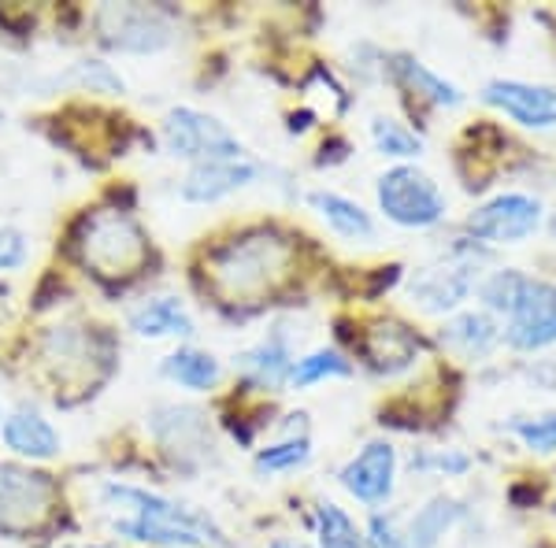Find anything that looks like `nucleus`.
<instances>
[{
    "label": "nucleus",
    "mask_w": 556,
    "mask_h": 548,
    "mask_svg": "<svg viewBox=\"0 0 556 548\" xmlns=\"http://www.w3.org/2000/svg\"><path fill=\"white\" fill-rule=\"evenodd\" d=\"M104 500L123 508V515L115 519V534L130 537V541L160 548H230L227 534L215 526L208 511H197L182 500L160 497V493L127 482H108Z\"/></svg>",
    "instance_id": "f257e3e1"
},
{
    "label": "nucleus",
    "mask_w": 556,
    "mask_h": 548,
    "mask_svg": "<svg viewBox=\"0 0 556 548\" xmlns=\"http://www.w3.org/2000/svg\"><path fill=\"white\" fill-rule=\"evenodd\" d=\"M290 264V245L275 233H249L241 241L223 245L212 259L215 285L230 301H249V296L267 293Z\"/></svg>",
    "instance_id": "f03ea898"
},
{
    "label": "nucleus",
    "mask_w": 556,
    "mask_h": 548,
    "mask_svg": "<svg viewBox=\"0 0 556 548\" xmlns=\"http://www.w3.org/2000/svg\"><path fill=\"white\" fill-rule=\"evenodd\" d=\"M149 256V238L127 212H97L83 227V259L97 275H134Z\"/></svg>",
    "instance_id": "7ed1b4c3"
},
{
    "label": "nucleus",
    "mask_w": 556,
    "mask_h": 548,
    "mask_svg": "<svg viewBox=\"0 0 556 548\" xmlns=\"http://www.w3.org/2000/svg\"><path fill=\"white\" fill-rule=\"evenodd\" d=\"M160 138L164 149L178 160H190L193 164H212V160H241L245 149L235 138V130L227 123H219L215 115L201 112V107H172L160 123Z\"/></svg>",
    "instance_id": "20e7f679"
},
{
    "label": "nucleus",
    "mask_w": 556,
    "mask_h": 548,
    "mask_svg": "<svg viewBox=\"0 0 556 548\" xmlns=\"http://www.w3.org/2000/svg\"><path fill=\"white\" fill-rule=\"evenodd\" d=\"M93 26L101 44L115 52H134V56L160 52L178 38L172 12L152 4H104L97 8Z\"/></svg>",
    "instance_id": "39448f33"
},
{
    "label": "nucleus",
    "mask_w": 556,
    "mask_h": 548,
    "mask_svg": "<svg viewBox=\"0 0 556 548\" xmlns=\"http://www.w3.org/2000/svg\"><path fill=\"white\" fill-rule=\"evenodd\" d=\"M379 208L390 222L405 230H427L434 222H442L445 215V196L438 190V182L424 175L419 167H393L379 178Z\"/></svg>",
    "instance_id": "423d86ee"
},
{
    "label": "nucleus",
    "mask_w": 556,
    "mask_h": 548,
    "mask_svg": "<svg viewBox=\"0 0 556 548\" xmlns=\"http://www.w3.org/2000/svg\"><path fill=\"white\" fill-rule=\"evenodd\" d=\"M149 430L156 437V445L164 448V456L182 471L208 463L212 456V430L204 411L186 408V404H160L149 416Z\"/></svg>",
    "instance_id": "0eeeda50"
},
{
    "label": "nucleus",
    "mask_w": 556,
    "mask_h": 548,
    "mask_svg": "<svg viewBox=\"0 0 556 548\" xmlns=\"http://www.w3.org/2000/svg\"><path fill=\"white\" fill-rule=\"evenodd\" d=\"M52 482L49 474L26 471V467L0 463V530L26 534L49 515Z\"/></svg>",
    "instance_id": "6e6552de"
},
{
    "label": "nucleus",
    "mask_w": 556,
    "mask_h": 548,
    "mask_svg": "<svg viewBox=\"0 0 556 548\" xmlns=\"http://www.w3.org/2000/svg\"><path fill=\"white\" fill-rule=\"evenodd\" d=\"M508 345L545 348L556 345V285L542 278H523L516 304L508 308Z\"/></svg>",
    "instance_id": "1a4fd4ad"
},
{
    "label": "nucleus",
    "mask_w": 556,
    "mask_h": 548,
    "mask_svg": "<svg viewBox=\"0 0 556 548\" xmlns=\"http://www.w3.org/2000/svg\"><path fill=\"white\" fill-rule=\"evenodd\" d=\"M542 227V204L527 193H501L468 219V230L490 245H519Z\"/></svg>",
    "instance_id": "9d476101"
},
{
    "label": "nucleus",
    "mask_w": 556,
    "mask_h": 548,
    "mask_svg": "<svg viewBox=\"0 0 556 548\" xmlns=\"http://www.w3.org/2000/svg\"><path fill=\"white\" fill-rule=\"evenodd\" d=\"M342 485L349 497L361 505H386L393 497V479H397V448L390 442H371L342 467Z\"/></svg>",
    "instance_id": "9b49d317"
},
{
    "label": "nucleus",
    "mask_w": 556,
    "mask_h": 548,
    "mask_svg": "<svg viewBox=\"0 0 556 548\" xmlns=\"http://www.w3.org/2000/svg\"><path fill=\"white\" fill-rule=\"evenodd\" d=\"M260 178V167L253 160H212V164H193L186 170L182 186H178V196L186 204H215L223 196L245 190Z\"/></svg>",
    "instance_id": "f8f14e48"
},
{
    "label": "nucleus",
    "mask_w": 556,
    "mask_h": 548,
    "mask_svg": "<svg viewBox=\"0 0 556 548\" xmlns=\"http://www.w3.org/2000/svg\"><path fill=\"white\" fill-rule=\"evenodd\" d=\"M0 442L12 456L20 460H30V463H45V460H56L64 453V437L60 430L52 426L49 419L41 416L38 408H15L12 416L0 422Z\"/></svg>",
    "instance_id": "ddd939ff"
},
{
    "label": "nucleus",
    "mask_w": 556,
    "mask_h": 548,
    "mask_svg": "<svg viewBox=\"0 0 556 548\" xmlns=\"http://www.w3.org/2000/svg\"><path fill=\"white\" fill-rule=\"evenodd\" d=\"M475 285V267L468 259H450V264H434L412 275L408 293L412 304H419L424 311H450Z\"/></svg>",
    "instance_id": "4468645a"
},
{
    "label": "nucleus",
    "mask_w": 556,
    "mask_h": 548,
    "mask_svg": "<svg viewBox=\"0 0 556 548\" xmlns=\"http://www.w3.org/2000/svg\"><path fill=\"white\" fill-rule=\"evenodd\" d=\"M486 101L523 127H556V86H531L505 78V82L486 86Z\"/></svg>",
    "instance_id": "2eb2a0df"
},
{
    "label": "nucleus",
    "mask_w": 556,
    "mask_h": 548,
    "mask_svg": "<svg viewBox=\"0 0 556 548\" xmlns=\"http://www.w3.org/2000/svg\"><path fill=\"white\" fill-rule=\"evenodd\" d=\"M235 371L256 390H282L290 385V371H293V353L290 341L282 334H271L256 345H249L245 353L235 356Z\"/></svg>",
    "instance_id": "dca6fc26"
},
{
    "label": "nucleus",
    "mask_w": 556,
    "mask_h": 548,
    "mask_svg": "<svg viewBox=\"0 0 556 548\" xmlns=\"http://www.w3.org/2000/svg\"><path fill=\"white\" fill-rule=\"evenodd\" d=\"M127 327L138 337H149V341L193 337L197 334V322L178 296H149V301H141L138 308H130Z\"/></svg>",
    "instance_id": "f3484780"
},
{
    "label": "nucleus",
    "mask_w": 556,
    "mask_h": 548,
    "mask_svg": "<svg viewBox=\"0 0 556 548\" xmlns=\"http://www.w3.org/2000/svg\"><path fill=\"white\" fill-rule=\"evenodd\" d=\"M364 356H367V364H371L375 371L397 374V371H405V367L416 364L419 337L412 334L408 327H401V322H379V327L367 330Z\"/></svg>",
    "instance_id": "a211bd4d"
},
{
    "label": "nucleus",
    "mask_w": 556,
    "mask_h": 548,
    "mask_svg": "<svg viewBox=\"0 0 556 548\" xmlns=\"http://www.w3.org/2000/svg\"><path fill=\"white\" fill-rule=\"evenodd\" d=\"M308 204L342 241H371L375 238L371 215H367L356 201H349V196L330 193V190H316V193H308Z\"/></svg>",
    "instance_id": "6ab92c4d"
},
{
    "label": "nucleus",
    "mask_w": 556,
    "mask_h": 548,
    "mask_svg": "<svg viewBox=\"0 0 556 548\" xmlns=\"http://www.w3.org/2000/svg\"><path fill=\"white\" fill-rule=\"evenodd\" d=\"M160 371H164V379H172L175 385H182V390H190V393H208L223 379L219 359L212 353H204V348H193V345L175 348L172 356H164Z\"/></svg>",
    "instance_id": "aec40b11"
},
{
    "label": "nucleus",
    "mask_w": 556,
    "mask_h": 548,
    "mask_svg": "<svg viewBox=\"0 0 556 548\" xmlns=\"http://www.w3.org/2000/svg\"><path fill=\"white\" fill-rule=\"evenodd\" d=\"M497 327H493V319L486 311H460V316H453L450 322L442 327V345H450L453 353L460 356H486L493 345H497Z\"/></svg>",
    "instance_id": "412c9836"
},
{
    "label": "nucleus",
    "mask_w": 556,
    "mask_h": 548,
    "mask_svg": "<svg viewBox=\"0 0 556 548\" xmlns=\"http://www.w3.org/2000/svg\"><path fill=\"white\" fill-rule=\"evenodd\" d=\"M393 75H397L408 89H416L419 97H427L430 104H438V107H456L464 101V93L453 82H445L442 75H434L427 64H419V60H412V56L393 60Z\"/></svg>",
    "instance_id": "4be33fe9"
},
{
    "label": "nucleus",
    "mask_w": 556,
    "mask_h": 548,
    "mask_svg": "<svg viewBox=\"0 0 556 548\" xmlns=\"http://www.w3.org/2000/svg\"><path fill=\"white\" fill-rule=\"evenodd\" d=\"M64 86H83L89 93H127L123 75L108 67L104 60H78V64H71L64 75L45 78V89H64Z\"/></svg>",
    "instance_id": "5701e85b"
},
{
    "label": "nucleus",
    "mask_w": 556,
    "mask_h": 548,
    "mask_svg": "<svg viewBox=\"0 0 556 548\" xmlns=\"http://www.w3.org/2000/svg\"><path fill=\"white\" fill-rule=\"evenodd\" d=\"M456 515H460V505H456V500H445V497L430 500V505L412 519L405 548H438V541L445 537V530L456 523Z\"/></svg>",
    "instance_id": "b1692460"
},
{
    "label": "nucleus",
    "mask_w": 556,
    "mask_h": 548,
    "mask_svg": "<svg viewBox=\"0 0 556 548\" xmlns=\"http://www.w3.org/2000/svg\"><path fill=\"white\" fill-rule=\"evenodd\" d=\"M353 374V364L334 353V348H316V353L293 359V371H290V385L293 390H308L316 382H327V379H349Z\"/></svg>",
    "instance_id": "393cba45"
},
{
    "label": "nucleus",
    "mask_w": 556,
    "mask_h": 548,
    "mask_svg": "<svg viewBox=\"0 0 556 548\" xmlns=\"http://www.w3.org/2000/svg\"><path fill=\"white\" fill-rule=\"evenodd\" d=\"M371 141L390 160H416L424 152V138L416 130H408L401 119H390V115H375L371 119Z\"/></svg>",
    "instance_id": "a878e982"
},
{
    "label": "nucleus",
    "mask_w": 556,
    "mask_h": 548,
    "mask_svg": "<svg viewBox=\"0 0 556 548\" xmlns=\"http://www.w3.org/2000/svg\"><path fill=\"white\" fill-rule=\"evenodd\" d=\"M312 456V442L308 434H290L278 445H267L264 453L256 456V471L260 474H282V471H298V467L308 463Z\"/></svg>",
    "instance_id": "bb28decb"
},
{
    "label": "nucleus",
    "mask_w": 556,
    "mask_h": 548,
    "mask_svg": "<svg viewBox=\"0 0 556 548\" xmlns=\"http://www.w3.org/2000/svg\"><path fill=\"white\" fill-rule=\"evenodd\" d=\"M316 530L323 548H364V537L356 523L338 505H330V500L316 508Z\"/></svg>",
    "instance_id": "cd10ccee"
},
{
    "label": "nucleus",
    "mask_w": 556,
    "mask_h": 548,
    "mask_svg": "<svg viewBox=\"0 0 556 548\" xmlns=\"http://www.w3.org/2000/svg\"><path fill=\"white\" fill-rule=\"evenodd\" d=\"M513 434L534 453H556V416H538V419H516Z\"/></svg>",
    "instance_id": "c85d7f7f"
},
{
    "label": "nucleus",
    "mask_w": 556,
    "mask_h": 548,
    "mask_svg": "<svg viewBox=\"0 0 556 548\" xmlns=\"http://www.w3.org/2000/svg\"><path fill=\"white\" fill-rule=\"evenodd\" d=\"M26 259V238L20 230H0V271H15Z\"/></svg>",
    "instance_id": "c756f323"
},
{
    "label": "nucleus",
    "mask_w": 556,
    "mask_h": 548,
    "mask_svg": "<svg viewBox=\"0 0 556 548\" xmlns=\"http://www.w3.org/2000/svg\"><path fill=\"white\" fill-rule=\"evenodd\" d=\"M416 471H445V474H460L468 471V456L460 453H438V456H419V460H412Z\"/></svg>",
    "instance_id": "7c9ffc66"
},
{
    "label": "nucleus",
    "mask_w": 556,
    "mask_h": 548,
    "mask_svg": "<svg viewBox=\"0 0 556 548\" xmlns=\"http://www.w3.org/2000/svg\"><path fill=\"white\" fill-rule=\"evenodd\" d=\"M371 548H405V537L393 530V519H371Z\"/></svg>",
    "instance_id": "2f4dec72"
},
{
    "label": "nucleus",
    "mask_w": 556,
    "mask_h": 548,
    "mask_svg": "<svg viewBox=\"0 0 556 548\" xmlns=\"http://www.w3.org/2000/svg\"><path fill=\"white\" fill-rule=\"evenodd\" d=\"M64 548H115V545H64Z\"/></svg>",
    "instance_id": "473e14b6"
},
{
    "label": "nucleus",
    "mask_w": 556,
    "mask_h": 548,
    "mask_svg": "<svg viewBox=\"0 0 556 548\" xmlns=\"http://www.w3.org/2000/svg\"><path fill=\"white\" fill-rule=\"evenodd\" d=\"M271 548H304V545H293V541H275Z\"/></svg>",
    "instance_id": "72a5a7b5"
},
{
    "label": "nucleus",
    "mask_w": 556,
    "mask_h": 548,
    "mask_svg": "<svg viewBox=\"0 0 556 548\" xmlns=\"http://www.w3.org/2000/svg\"><path fill=\"white\" fill-rule=\"evenodd\" d=\"M553 233H556V219H553Z\"/></svg>",
    "instance_id": "f704fd0d"
},
{
    "label": "nucleus",
    "mask_w": 556,
    "mask_h": 548,
    "mask_svg": "<svg viewBox=\"0 0 556 548\" xmlns=\"http://www.w3.org/2000/svg\"><path fill=\"white\" fill-rule=\"evenodd\" d=\"M0 419H4V416H0Z\"/></svg>",
    "instance_id": "c9c22d12"
}]
</instances>
